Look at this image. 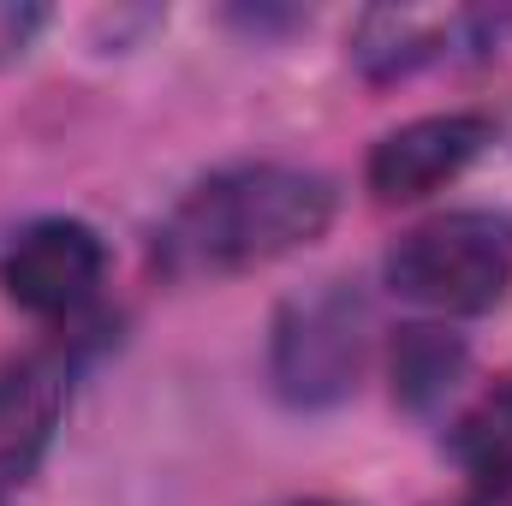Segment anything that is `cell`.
Listing matches in <instances>:
<instances>
[{"label": "cell", "mask_w": 512, "mask_h": 506, "mask_svg": "<svg viewBox=\"0 0 512 506\" xmlns=\"http://www.w3.org/2000/svg\"><path fill=\"white\" fill-rule=\"evenodd\" d=\"M334 221V185L310 167L245 161L209 173L161 227L155 262L173 280H221L304 251Z\"/></svg>", "instance_id": "1"}, {"label": "cell", "mask_w": 512, "mask_h": 506, "mask_svg": "<svg viewBox=\"0 0 512 506\" xmlns=\"http://www.w3.org/2000/svg\"><path fill=\"white\" fill-rule=\"evenodd\" d=\"M387 280L435 316H483L512 286V221L489 209L435 215L393 245Z\"/></svg>", "instance_id": "2"}, {"label": "cell", "mask_w": 512, "mask_h": 506, "mask_svg": "<svg viewBox=\"0 0 512 506\" xmlns=\"http://www.w3.org/2000/svg\"><path fill=\"white\" fill-rule=\"evenodd\" d=\"M66 411V370L54 358H18L0 370V495L30 483Z\"/></svg>", "instance_id": "6"}, {"label": "cell", "mask_w": 512, "mask_h": 506, "mask_svg": "<svg viewBox=\"0 0 512 506\" xmlns=\"http://www.w3.org/2000/svg\"><path fill=\"white\" fill-rule=\"evenodd\" d=\"M292 506H340V501H292Z\"/></svg>", "instance_id": "11"}, {"label": "cell", "mask_w": 512, "mask_h": 506, "mask_svg": "<svg viewBox=\"0 0 512 506\" xmlns=\"http://www.w3.org/2000/svg\"><path fill=\"white\" fill-rule=\"evenodd\" d=\"M364 352H370V304L346 280H322V286L280 304L268 376H274V393L286 405L322 411L358 387Z\"/></svg>", "instance_id": "3"}, {"label": "cell", "mask_w": 512, "mask_h": 506, "mask_svg": "<svg viewBox=\"0 0 512 506\" xmlns=\"http://www.w3.org/2000/svg\"><path fill=\"white\" fill-rule=\"evenodd\" d=\"M102 268H108V245L96 239V227L48 215L12 239V251L0 262V286L30 316H72L96 298Z\"/></svg>", "instance_id": "4"}, {"label": "cell", "mask_w": 512, "mask_h": 506, "mask_svg": "<svg viewBox=\"0 0 512 506\" xmlns=\"http://www.w3.org/2000/svg\"><path fill=\"white\" fill-rule=\"evenodd\" d=\"M483 143H489L483 114H429V120L387 131L370 149L364 179H370V191L382 203H411V197H429L447 179H459L483 155Z\"/></svg>", "instance_id": "5"}, {"label": "cell", "mask_w": 512, "mask_h": 506, "mask_svg": "<svg viewBox=\"0 0 512 506\" xmlns=\"http://www.w3.org/2000/svg\"><path fill=\"white\" fill-rule=\"evenodd\" d=\"M465 30L459 12H417V6H376L358 18L352 36V60L370 78H405L417 66H429L453 36Z\"/></svg>", "instance_id": "7"}, {"label": "cell", "mask_w": 512, "mask_h": 506, "mask_svg": "<svg viewBox=\"0 0 512 506\" xmlns=\"http://www.w3.org/2000/svg\"><path fill=\"white\" fill-rule=\"evenodd\" d=\"M453 453L489 506H512V381L489 387L453 429Z\"/></svg>", "instance_id": "8"}, {"label": "cell", "mask_w": 512, "mask_h": 506, "mask_svg": "<svg viewBox=\"0 0 512 506\" xmlns=\"http://www.w3.org/2000/svg\"><path fill=\"white\" fill-rule=\"evenodd\" d=\"M465 370V346L441 328H405L393 340V393L405 405H435Z\"/></svg>", "instance_id": "9"}, {"label": "cell", "mask_w": 512, "mask_h": 506, "mask_svg": "<svg viewBox=\"0 0 512 506\" xmlns=\"http://www.w3.org/2000/svg\"><path fill=\"white\" fill-rule=\"evenodd\" d=\"M42 6H30V0H0V66L6 60H18L30 42H36V30H42Z\"/></svg>", "instance_id": "10"}]
</instances>
